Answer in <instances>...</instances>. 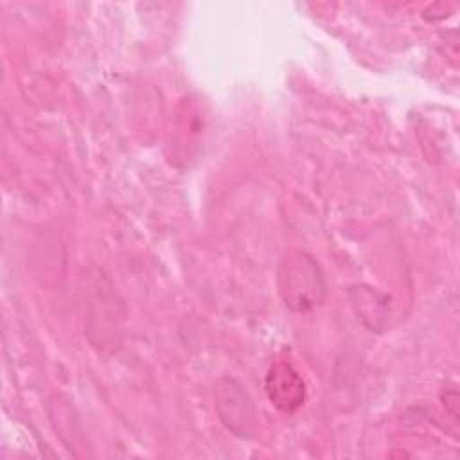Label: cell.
<instances>
[{
	"label": "cell",
	"mask_w": 460,
	"mask_h": 460,
	"mask_svg": "<svg viewBox=\"0 0 460 460\" xmlns=\"http://www.w3.org/2000/svg\"><path fill=\"white\" fill-rule=\"evenodd\" d=\"M264 388L270 402L284 413L296 411L305 401V383L288 359H275L270 365Z\"/></svg>",
	"instance_id": "obj_4"
},
{
	"label": "cell",
	"mask_w": 460,
	"mask_h": 460,
	"mask_svg": "<svg viewBox=\"0 0 460 460\" xmlns=\"http://www.w3.org/2000/svg\"><path fill=\"white\" fill-rule=\"evenodd\" d=\"M442 402L446 406V411L453 417L458 419V392L455 388H449L446 392H442Z\"/></svg>",
	"instance_id": "obj_5"
},
{
	"label": "cell",
	"mask_w": 460,
	"mask_h": 460,
	"mask_svg": "<svg viewBox=\"0 0 460 460\" xmlns=\"http://www.w3.org/2000/svg\"><path fill=\"white\" fill-rule=\"evenodd\" d=\"M180 108L183 111L178 113L174 137L169 146H171V162L185 167L190 164V160H194V156L201 147V140L205 133V113H203V102L192 97L181 99Z\"/></svg>",
	"instance_id": "obj_3"
},
{
	"label": "cell",
	"mask_w": 460,
	"mask_h": 460,
	"mask_svg": "<svg viewBox=\"0 0 460 460\" xmlns=\"http://www.w3.org/2000/svg\"><path fill=\"white\" fill-rule=\"evenodd\" d=\"M214 397L216 411L223 426L237 437H252L257 428V413L241 383L228 376L217 379Z\"/></svg>",
	"instance_id": "obj_2"
},
{
	"label": "cell",
	"mask_w": 460,
	"mask_h": 460,
	"mask_svg": "<svg viewBox=\"0 0 460 460\" xmlns=\"http://www.w3.org/2000/svg\"><path fill=\"white\" fill-rule=\"evenodd\" d=\"M277 286L286 307L309 313L325 298V280L318 262L302 250H289L277 270Z\"/></svg>",
	"instance_id": "obj_1"
}]
</instances>
